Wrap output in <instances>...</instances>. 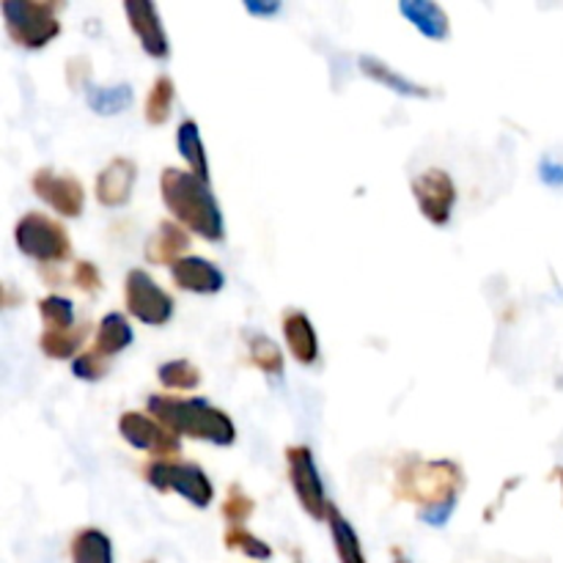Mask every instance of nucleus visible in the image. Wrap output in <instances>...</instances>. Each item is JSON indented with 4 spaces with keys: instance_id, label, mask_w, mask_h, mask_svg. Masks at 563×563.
<instances>
[{
    "instance_id": "nucleus-1",
    "label": "nucleus",
    "mask_w": 563,
    "mask_h": 563,
    "mask_svg": "<svg viewBox=\"0 0 563 563\" xmlns=\"http://www.w3.org/2000/svg\"><path fill=\"white\" fill-rule=\"evenodd\" d=\"M465 489V473L451 460H407L396 471V498L423 509V520L443 526Z\"/></svg>"
},
{
    "instance_id": "nucleus-2",
    "label": "nucleus",
    "mask_w": 563,
    "mask_h": 563,
    "mask_svg": "<svg viewBox=\"0 0 563 563\" xmlns=\"http://www.w3.org/2000/svg\"><path fill=\"white\" fill-rule=\"evenodd\" d=\"M159 192L176 223L209 242L223 240V212L209 190V181L198 179L192 170L165 168L159 176Z\"/></svg>"
},
{
    "instance_id": "nucleus-3",
    "label": "nucleus",
    "mask_w": 563,
    "mask_h": 563,
    "mask_svg": "<svg viewBox=\"0 0 563 563\" xmlns=\"http://www.w3.org/2000/svg\"><path fill=\"white\" fill-rule=\"evenodd\" d=\"M146 407L176 438L187 434V438L207 440V443L214 445H231L236 440L234 421L223 410H218V407H212L203 399H181V396L154 394L148 396Z\"/></svg>"
},
{
    "instance_id": "nucleus-4",
    "label": "nucleus",
    "mask_w": 563,
    "mask_h": 563,
    "mask_svg": "<svg viewBox=\"0 0 563 563\" xmlns=\"http://www.w3.org/2000/svg\"><path fill=\"white\" fill-rule=\"evenodd\" d=\"M60 3H42V0H3L5 31L11 42L25 49H42L60 33V22L55 11Z\"/></svg>"
},
{
    "instance_id": "nucleus-5",
    "label": "nucleus",
    "mask_w": 563,
    "mask_h": 563,
    "mask_svg": "<svg viewBox=\"0 0 563 563\" xmlns=\"http://www.w3.org/2000/svg\"><path fill=\"white\" fill-rule=\"evenodd\" d=\"M16 247L22 256L36 258L42 264H58L71 256L69 231L60 220L47 218L44 212L22 214L14 229Z\"/></svg>"
},
{
    "instance_id": "nucleus-6",
    "label": "nucleus",
    "mask_w": 563,
    "mask_h": 563,
    "mask_svg": "<svg viewBox=\"0 0 563 563\" xmlns=\"http://www.w3.org/2000/svg\"><path fill=\"white\" fill-rule=\"evenodd\" d=\"M143 478L159 493H179L198 509H207L214 498V487L207 473L192 462L152 460L143 465Z\"/></svg>"
},
{
    "instance_id": "nucleus-7",
    "label": "nucleus",
    "mask_w": 563,
    "mask_h": 563,
    "mask_svg": "<svg viewBox=\"0 0 563 563\" xmlns=\"http://www.w3.org/2000/svg\"><path fill=\"white\" fill-rule=\"evenodd\" d=\"M124 302L126 311L143 324L170 322L174 317V297L146 273V269H130L124 280Z\"/></svg>"
},
{
    "instance_id": "nucleus-8",
    "label": "nucleus",
    "mask_w": 563,
    "mask_h": 563,
    "mask_svg": "<svg viewBox=\"0 0 563 563\" xmlns=\"http://www.w3.org/2000/svg\"><path fill=\"white\" fill-rule=\"evenodd\" d=\"M286 465H289V482L295 487L302 511L311 520H328L330 504L324 498L322 478H319L317 465H313L311 449L308 445H289L286 449Z\"/></svg>"
},
{
    "instance_id": "nucleus-9",
    "label": "nucleus",
    "mask_w": 563,
    "mask_h": 563,
    "mask_svg": "<svg viewBox=\"0 0 563 563\" xmlns=\"http://www.w3.org/2000/svg\"><path fill=\"white\" fill-rule=\"evenodd\" d=\"M412 196L418 209L432 225H445L456 203V185L443 168H429L412 179Z\"/></svg>"
},
{
    "instance_id": "nucleus-10",
    "label": "nucleus",
    "mask_w": 563,
    "mask_h": 563,
    "mask_svg": "<svg viewBox=\"0 0 563 563\" xmlns=\"http://www.w3.org/2000/svg\"><path fill=\"white\" fill-rule=\"evenodd\" d=\"M31 187L44 203H49V207L60 214V218H80L82 214L86 190H82L77 176L58 174V170L53 168H38L36 174H33Z\"/></svg>"
},
{
    "instance_id": "nucleus-11",
    "label": "nucleus",
    "mask_w": 563,
    "mask_h": 563,
    "mask_svg": "<svg viewBox=\"0 0 563 563\" xmlns=\"http://www.w3.org/2000/svg\"><path fill=\"white\" fill-rule=\"evenodd\" d=\"M119 432L126 443L135 445V449L141 451H148V454H154L157 460L179 454L181 451L179 438H176L170 429H165L157 418H148L143 416V412H124V416L119 418Z\"/></svg>"
},
{
    "instance_id": "nucleus-12",
    "label": "nucleus",
    "mask_w": 563,
    "mask_h": 563,
    "mask_svg": "<svg viewBox=\"0 0 563 563\" xmlns=\"http://www.w3.org/2000/svg\"><path fill=\"white\" fill-rule=\"evenodd\" d=\"M124 14L130 20V27L141 38L143 49L152 58H168V36H165V27L159 22L157 5H152L148 0H126Z\"/></svg>"
},
{
    "instance_id": "nucleus-13",
    "label": "nucleus",
    "mask_w": 563,
    "mask_h": 563,
    "mask_svg": "<svg viewBox=\"0 0 563 563\" xmlns=\"http://www.w3.org/2000/svg\"><path fill=\"white\" fill-rule=\"evenodd\" d=\"M137 179V165L130 157H113L97 176L93 196L102 207H124L132 198V187Z\"/></svg>"
},
{
    "instance_id": "nucleus-14",
    "label": "nucleus",
    "mask_w": 563,
    "mask_h": 563,
    "mask_svg": "<svg viewBox=\"0 0 563 563\" xmlns=\"http://www.w3.org/2000/svg\"><path fill=\"white\" fill-rule=\"evenodd\" d=\"M176 289L192 291V295H218L223 289L225 278L209 258L185 256L170 267Z\"/></svg>"
},
{
    "instance_id": "nucleus-15",
    "label": "nucleus",
    "mask_w": 563,
    "mask_h": 563,
    "mask_svg": "<svg viewBox=\"0 0 563 563\" xmlns=\"http://www.w3.org/2000/svg\"><path fill=\"white\" fill-rule=\"evenodd\" d=\"M190 247V234H187L185 225H179L176 220H163L157 225L152 236L146 242V262L152 264H170L174 267L179 258H185L181 253H187Z\"/></svg>"
},
{
    "instance_id": "nucleus-16",
    "label": "nucleus",
    "mask_w": 563,
    "mask_h": 563,
    "mask_svg": "<svg viewBox=\"0 0 563 563\" xmlns=\"http://www.w3.org/2000/svg\"><path fill=\"white\" fill-rule=\"evenodd\" d=\"M280 324H284L286 346H289V352L295 355V361L302 363V366H313L319 357V339L311 319L302 311H286L284 322Z\"/></svg>"
},
{
    "instance_id": "nucleus-17",
    "label": "nucleus",
    "mask_w": 563,
    "mask_h": 563,
    "mask_svg": "<svg viewBox=\"0 0 563 563\" xmlns=\"http://www.w3.org/2000/svg\"><path fill=\"white\" fill-rule=\"evenodd\" d=\"M132 344V328L121 313H108V317L99 322L97 328V341L93 346H88V352H93L102 361H110L113 355H119L121 350Z\"/></svg>"
},
{
    "instance_id": "nucleus-18",
    "label": "nucleus",
    "mask_w": 563,
    "mask_h": 563,
    "mask_svg": "<svg viewBox=\"0 0 563 563\" xmlns=\"http://www.w3.org/2000/svg\"><path fill=\"white\" fill-rule=\"evenodd\" d=\"M399 11L418 31L427 33L429 38H449V14L438 3H429V0H405V3H399Z\"/></svg>"
},
{
    "instance_id": "nucleus-19",
    "label": "nucleus",
    "mask_w": 563,
    "mask_h": 563,
    "mask_svg": "<svg viewBox=\"0 0 563 563\" xmlns=\"http://www.w3.org/2000/svg\"><path fill=\"white\" fill-rule=\"evenodd\" d=\"M71 563H113V542L99 528H82L69 542Z\"/></svg>"
},
{
    "instance_id": "nucleus-20",
    "label": "nucleus",
    "mask_w": 563,
    "mask_h": 563,
    "mask_svg": "<svg viewBox=\"0 0 563 563\" xmlns=\"http://www.w3.org/2000/svg\"><path fill=\"white\" fill-rule=\"evenodd\" d=\"M357 64H361L363 75L372 77V80H377V82H383V86H388L390 91H396V93H405V97H432L434 93L432 88L418 86V82L401 77L399 71H394L388 64H385V60L374 58V55H361V60H357Z\"/></svg>"
},
{
    "instance_id": "nucleus-21",
    "label": "nucleus",
    "mask_w": 563,
    "mask_h": 563,
    "mask_svg": "<svg viewBox=\"0 0 563 563\" xmlns=\"http://www.w3.org/2000/svg\"><path fill=\"white\" fill-rule=\"evenodd\" d=\"M328 526H330V537H333L335 544V555H339L341 563H366V555H363V544L357 539L355 528L346 522V517L330 504L328 509Z\"/></svg>"
},
{
    "instance_id": "nucleus-22",
    "label": "nucleus",
    "mask_w": 563,
    "mask_h": 563,
    "mask_svg": "<svg viewBox=\"0 0 563 563\" xmlns=\"http://www.w3.org/2000/svg\"><path fill=\"white\" fill-rule=\"evenodd\" d=\"M176 146H179V154L187 159L192 174L198 179L209 181V163H207V152H203L201 143V132H198V124L192 119H185L176 130Z\"/></svg>"
},
{
    "instance_id": "nucleus-23",
    "label": "nucleus",
    "mask_w": 563,
    "mask_h": 563,
    "mask_svg": "<svg viewBox=\"0 0 563 563\" xmlns=\"http://www.w3.org/2000/svg\"><path fill=\"white\" fill-rule=\"evenodd\" d=\"M88 330H91L88 322L75 324V328L69 330H60V333H47V330H44L42 339H38V346H42L44 355L53 357V361H66V357H71L82 344H86Z\"/></svg>"
},
{
    "instance_id": "nucleus-24",
    "label": "nucleus",
    "mask_w": 563,
    "mask_h": 563,
    "mask_svg": "<svg viewBox=\"0 0 563 563\" xmlns=\"http://www.w3.org/2000/svg\"><path fill=\"white\" fill-rule=\"evenodd\" d=\"M132 104V88L130 86H88V108L99 115H115Z\"/></svg>"
},
{
    "instance_id": "nucleus-25",
    "label": "nucleus",
    "mask_w": 563,
    "mask_h": 563,
    "mask_svg": "<svg viewBox=\"0 0 563 563\" xmlns=\"http://www.w3.org/2000/svg\"><path fill=\"white\" fill-rule=\"evenodd\" d=\"M174 80L168 75H159L157 80L152 82L148 88V97H146V121L152 126H159L168 121L170 108H174Z\"/></svg>"
},
{
    "instance_id": "nucleus-26",
    "label": "nucleus",
    "mask_w": 563,
    "mask_h": 563,
    "mask_svg": "<svg viewBox=\"0 0 563 563\" xmlns=\"http://www.w3.org/2000/svg\"><path fill=\"white\" fill-rule=\"evenodd\" d=\"M38 317H42L47 333H60V330L75 328V306L66 297L49 295L38 300Z\"/></svg>"
},
{
    "instance_id": "nucleus-27",
    "label": "nucleus",
    "mask_w": 563,
    "mask_h": 563,
    "mask_svg": "<svg viewBox=\"0 0 563 563\" xmlns=\"http://www.w3.org/2000/svg\"><path fill=\"white\" fill-rule=\"evenodd\" d=\"M247 352H251L253 366L262 368L264 374H273V377L284 374V352L278 350V344L269 335H251Z\"/></svg>"
},
{
    "instance_id": "nucleus-28",
    "label": "nucleus",
    "mask_w": 563,
    "mask_h": 563,
    "mask_svg": "<svg viewBox=\"0 0 563 563\" xmlns=\"http://www.w3.org/2000/svg\"><path fill=\"white\" fill-rule=\"evenodd\" d=\"M223 544L229 550H236V553H245L247 559H256V561L273 559V548H269L267 542H262L256 533L247 531L245 526H229V528H225Z\"/></svg>"
},
{
    "instance_id": "nucleus-29",
    "label": "nucleus",
    "mask_w": 563,
    "mask_h": 563,
    "mask_svg": "<svg viewBox=\"0 0 563 563\" xmlns=\"http://www.w3.org/2000/svg\"><path fill=\"white\" fill-rule=\"evenodd\" d=\"M159 383L168 390H192L201 385V368L190 361H168L159 366Z\"/></svg>"
},
{
    "instance_id": "nucleus-30",
    "label": "nucleus",
    "mask_w": 563,
    "mask_h": 563,
    "mask_svg": "<svg viewBox=\"0 0 563 563\" xmlns=\"http://www.w3.org/2000/svg\"><path fill=\"white\" fill-rule=\"evenodd\" d=\"M253 509H256L253 498H247V495L242 493L240 484H231L229 495H225V500H223L225 520H229L231 526H242V522L253 515Z\"/></svg>"
},
{
    "instance_id": "nucleus-31",
    "label": "nucleus",
    "mask_w": 563,
    "mask_h": 563,
    "mask_svg": "<svg viewBox=\"0 0 563 563\" xmlns=\"http://www.w3.org/2000/svg\"><path fill=\"white\" fill-rule=\"evenodd\" d=\"M71 372H75L77 379H88V383H97V379H102L104 374H108V361H102V357H97L93 352H82V355L75 357V363H71Z\"/></svg>"
},
{
    "instance_id": "nucleus-32",
    "label": "nucleus",
    "mask_w": 563,
    "mask_h": 563,
    "mask_svg": "<svg viewBox=\"0 0 563 563\" xmlns=\"http://www.w3.org/2000/svg\"><path fill=\"white\" fill-rule=\"evenodd\" d=\"M71 284L80 291H86V295H97V291L102 289V275H99L97 264L77 262L75 273H71Z\"/></svg>"
},
{
    "instance_id": "nucleus-33",
    "label": "nucleus",
    "mask_w": 563,
    "mask_h": 563,
    "mask_svg": "<svg viewBox=\"0 0 563 563\" xmlns=\"http://www.w3.org/2000/svg\"><path fill=\"white\" fill-rule=\"evenodd\" d=\"M247 9L256 11V14H273V11H278L280 5L278 3H269V5H256V3H247Z\"/></svg>"
},
{
    "instance_id": "nucleus-34",
    "label": "nucleus",
    "mask_w": 563,
    "mask_h": 563,
    "mask_svg": "<svg viewBox=\"0 0 563 563\" xmlns=\"http://www.w3.org/2000/svg\"><path fill=\"white\" fill-rule=\"evenodd\" d=\"M394 563H410V561H407L405 555H401L399 548H394Z\"/></svg>"
},
{
    "instance_id": "nucleus-35",
    "label": "nucleus",
    "mask_w": 563,
    "mask_h": 563,
    "mask_svg": "<svg viewBox=\"0 0 563 563\" xmlns=\"http://www.w3.org/2000/svg\"><path fill=\"white\" fill-rule=\"evenodd\" d=\"M553 476L559 478V482H561V487H563V467H555V471H553Z\"/></svg>"
},
{
    "instance_id": "nucleus-36",
    "label": "nucleus",
    "mask_w": 563,
    "mask_h": 563,
    "mask_svg": "<svg viewBox=\"0 0 563 563\" xmlns=\"http://www.w3.org/2000/svg\"><path fill=\"white\" fill-rule=\"evenodd\" d=\"M148 563H154V561H148Z\"/></svg>"
},
{
    "instance_id": "nucleus-37",
    "label": "nucleus",
    "mask_w": 563,
    "mask_h": 563,
    "mask_svg": "<svg viewBox=\"0 0 563 563\" xmlns=\"http://www.w3.org/2000/svg\"><path fill=\"white\" fill-rule=\"evenodd\" d=\"M297 563H300V561H297Z\"/></svg>"
}]
</instances>
